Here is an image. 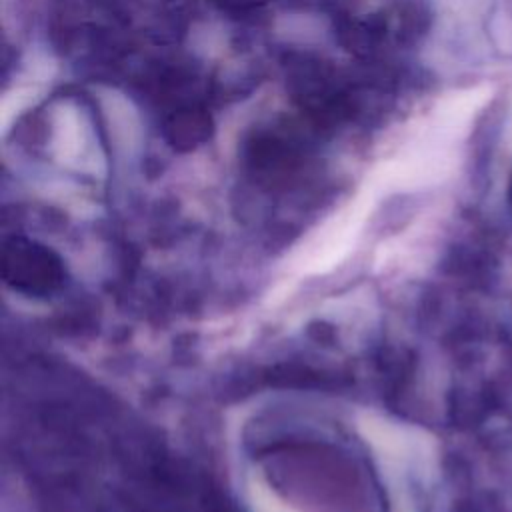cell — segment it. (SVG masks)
Segmentation results:
<instances>
[{"label":"cell","instance_id":"1","mask_svg":"<svg viewBox=\"0 0 512 512\" xmlns=\"http://www.w3.org/2000/svg\"><path fill=\"white\" fill-rule=\"evenodd\" d=\"M506 138H508V146L512 148V122L508 124V130H506Z\"/></svg>","mask_w":512,"mask_h":512}]
</instances>
